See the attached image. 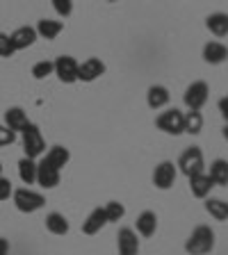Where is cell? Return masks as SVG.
<instances>
[{"instance_id":"6da1fadb","label":"cell","mask_w":228,"mask_h":255,"mask_svg":"<svg viewBox=\"0 0 228 255\" xmlns=\"http://www.w3.org/2000/svg\"><path fill=\"white\" fill-rule=\"evenodd\" d=\"M215 249V230L210 226H197L185 242V251L190 255H208Z\"/></svg>"},{"instance_id":"7a4b0ae2","label":"cell","mask_w":228,"mask_h":255,"mask_svg":"<svg viewBox=\"0 0 228 255\" xmlns=\"http://www.w3.org/2000/svg\"><path fill=\"white\" fill-rule=\"evenodd\" d=\"M176 169L181 171L183 175H187V178H192V175H197V173H203V171H206V162H203L201 148H199V146H192V148L183 150Z\"/></svg>"},{"instance_id":"3957f363","label":"cell","mask_w":228,"mask_h":255,"mask_svg":"<svg viewBox=\"0 0 228 255\" xmlns=\"http://www.w3.org/2000/svg\"><path fill=\"white\" fill-rule=\"evenodd\" d=\"M11 198H14L16 210L23 214H32L46 205V198H43L39 191H32V189H27V187L25 189H16L14 194H11Z\"/></svg>"},{"instance_id":"277c9868","label":"cell","mask_w":228,"mask_h":255,"mask_svg":"<svg viewBox=\"0 0 228 255\" xmlns=\"http://www.w3.org/2000/svg\"><path fill=\"white\" fill-rule=\"evenodd\" d=\"M23 150H25V157L37 159L39 155L46 153V141H43V134L34 123H27V128L23 130Z\"/></svg>"},{"instance_id":"5b68a950","label":"cell","mask_w":228,"mask_h":255,"mask_svg":"<svg viewBox=\"0 0 228 255\" xmlns=\"http://www.w3.org/2000/svg\"><path fill=\"white\" fill-rule=\"evenodd\" d=\"M155 126H158V130H162V132L167 134H183L185 132V128H183V112L176 110V107H171V110L167 112H160L158 119H155Z\"/></svg>"},{"instance_id":"8992f818","label":"cell","mask_w":228,"mask_h":255,"mask_svg":"<svg viewBox=\"0 0 228 255\" xmlns=\"http://www.w3.org/2000/svg\"><path fill=\"white\" fill-rule=\"evenodd\" d=\"M208 98H210V87H208V82H203V80L192 82V85L185 89V96H183L185 105L190 107V110H197V112H201V107L208 103Z\"/></svg>"},{"instance_id":"52a82bcc","label":"cell","mask_w":228,"mask_h":255,"mask_svg":"<svg viewBox=\"0 0 228 255\" xmlns=\"http://www.w3.org/2000/svg\"><path fill=\"white\" fill-rule=\"evenodd\" d=\"M55 73L59 78V82H64V85H73V82H78V66L80 64L75 62V57H71V55H62V57L55 59Z\"/></svg>"},{"instance_id":"ba28073f","label":"cell","mask_w":228,"mask_h":255,"mask_svg":"<svg viewBox=\"0 0 228 255\" xmlns=\"http://www.w3.org/2000/svg\"><path fill=\"white\" fill-rule=\"evenodd\" d=\"M176 178H178V169H176L174 162H169V159H165V162H160L158 166H155L153 171V185L158 187V189L167 191L174 187Z\"/></svg>"},{"instance_id":"9c48e42d","label":"cell","mask_w":228,"mask_h":255,"mask_svg":"<svg viewBox=\"0 0 228 255\" xmlns=\"http://www.w3.org/2000/svg\"><path fill=\"white\" fill-rule=\"evenodd\" d=\"M59 180H62V171H57L55 166H50L41 159L37 164V185H41L43 189H55Z\"/></svg>"},{"instance_id":"30bf717a","label":"cell","mask_w":228,"mask_h":255,"mask_svg":"<svg viewBox=\"0 0 228 255\" xmlns=\"http://www.w3.org/2000/svg\"><path fill=\"white\" fill-rule=\"evenodd\" d=\"M103 73H105V64H103L98 57H89L78 66L80 82H94V80H98Z\"/></svg>"},{"instance_id":"8fae6325","label":"cell","mask_w":228,"mask_h":255,"mask_svg":"<svg viewBox=\"0 0 228 255\" xmlns=\"http://www.w3.org/2000/svg\"><path fill=\"white\" fill-rule=\"evenodd\" d=\"M37 39H39L37 30L32 25H21L9 34V41H11V48H14V50H25V48H30Z\"/></svg>"},{"instance_id":"7c38bea8","label":"cell","mask_w":228,"mask_h":255,"mask_svg":"<svg viewBox=\"0 0 228 255\" xmlns=\"http://www.w3.org/2000/svg\"><path fill=\"white\" fill-rule=\"evenodd\" d=\"M117 249L119 255H137L139 253V239L133 228H121L117 235Z\"/></svg>"},{"instance_id":"4fadbf2b","label":"cell","mask_w":228,"mask_h":255,"mask_svg":"<svg viewBox=\"0 0 228 255\" xmlns=\"http://www.w3.org/2000/svg\"><path fill=\"white\" fill-rule=\"evenodd\" d=\"M105 226H107L105 210H103V207H94V210L89 212V217L82 221V233L85 235H96V233H101Z\"/></svg>"},{"instance_id":"5bb4252c","label":"cell","mask_w":228,"mask_h":255,"mask_svg":"<svg viewBox=\"0 0 228 255\" xmlns=\"http://www.w3.org/2000/svg\"><path fill=\"white\" fill-rule=\"evenodd\" d=\"M203 59L208 64H224L228 59V46H224L222 41H208L203 46Z\"/></svg>"},{"instance_id":"9a60e30c","label":"cell","mask_w":228,"mask_h":255,"mask_svg":"<svg viewBox=\"0 0 228 255\" xmlns=\"http://www.w3.org/2000/svg\"><path fill=\"white\" fill-rule=\"evenodd\" d=\"M169 101H171V94L162 85H153L146 91V103H149L151 110H162V107L169 105Z\"/></svg>"},{"instance_id":"2e32d148","label":"cell","mask_w":228,"mask_h":255,"mask_svg":"<svg viewBox=\"0 0 228 255\" xmlns=\"http://www.w3.org/2000/svg\"><path fill=\"white\" fill-rule=\"evenodd\" d=\"M213 180H210V175L203 171V173H197L190 178V189H192V196L197 198H208L210 196V189H213Z\"/></svg>"},{"instance_id":"e0dca14e","label":"cell","mask_w":228,"mask_h":255,"mask_svg":"<svg viewBox=\"0 0 228 255\" xmlns=\"http://www.w3.org/2000/svg\"><path fill=\"white\" fill-rule=\"evenodd\" d=\"M27 114L21 110V107H9L5 112V126L9 128L11 132H23L27 128Z\"/></svg>"},{"instance_id":"ac0fdd59","label":"cell","mask_w":228,"mask_h":255,"mask_svg":"<svg viewBox=\"0 0 228 255\" xmlns=\"http://www.w3.org/2000/svg\"><path fill=\"white\" fill-rule=\"evenodd\" d=\"M206 27L213 32L215 37H228V14L226 11H215L206 18Z\"/></svg>"},{"instance_id":"d6986e66","label":"cell","mask_w":228,"mask_h":255,"mask_svg":"<svg viewBox=\"0 0 228 255\" xmlns=\"http://www.w3.org/2000/svg\"><path fill=\"white\" fill-rule=\"evenodd\" d=\"M69 159H71V153L66 146H53V148L46 153V157H43V162H48L50 166H55L57 171H62L64 166L69 164Z\"/></svg>"},{"instance_id":"ffe728a7","label":"cell","mask_w":228,"mask_h":255,"mask_svg":"<svg viewBox=\"0 0 228 255\" xmlns=\"http://www.w3.org/2000/svg\"><path fill=\"white\" fill-rule=\"evenodd\" d=\"M34 30H37V37L53 41L59 32L64 30V23L62 21H53V18H41V21L37 23V27H34Z\"/></svg>"},{"instance_id":"44dd1931","label":"cell","mask_w":228,"mask_h":255,"mask_svg":"<svg viewBox=\"0 0 228 255\" xmlns=\"http://www.w3.org/2000/svg\"><path fill=\"white\" fill-rule=\"evenodd\" d=\"M155 230H158V217H155V212L144 210L137 217V233L142 235V237H153Z\"/></svg>"},{"instance_id":"7402d4cb","label":"cell","mask_w":228,"mask_h":255,"mask_svg":"<svg viewBox=\"0 0 228 255\" xmlns=\"http://www.w3.org/2000/svg\"><path fill=\"white\" fill-rule=\"evenodd\" d=\"M210 180L213 185L217 187H228V159H215L213 164H210Z\"/></svg>"},{"instance_id":"603a6c76","label":"cell","mask_w":228,"mask_h":255,"mask_svg":"<svg viewBox=\"0 0 228 255\" xmlns=\"http://www.w3.org/2000/svg\"><path fill=\"white\" fill-rule=\"evenodd\" d=\"M69 219L64 217V214H59V212H50L46 217V230L48 233H53V235H59V237H62V235H66L69 233Z\"/></svg>"},{"instance_id":"cb8c5ba5","label":"cell","mask_w":228,"mask_h":255,"mask_svg":"<svg viewBox=\"0 0 228 255\" xmlns=\"http://www.w3.org/2000/svg\"><path fill=\"white\" fill-rule=\"evenodd\" d=\"M206 212L215 221H228V201H224V198H208Z\"/></svg>"},{"instance_id":"d4e9b609","label":"cell","mask_w":228,"mask_h":255,"mask_svg":"<svg viewBox=\"0 0 228 255\" xmlns=\"http://www.w3.org/2000/svg\"><path fill=\"white\" fill-rule=\"evenodd\" d=\"M18 175L25 185H34L37 182V162L30 157L18 159Z\"/></svg>"},{"instance_id":"484cf974","label":"cell","mask_w":228,"mask_h":255,"mask_svg":"<svg viewBox=\"0 0 228 255\" xmlns=\"http://www.w3.org/2000/svg\"><path fill=\"white\" fill-rule=\"evenodd\" d=\"M183 128L187 134H199L203 130V114L197 110H190L187 114H183Z\"/></svg>"},{"instance_id":"4316f807","label":"cell","mask_w":228,"mask_h":255,"mask_svg":"<svg viewBox=\"0 0 228 255\" xmlns=\"http://www.w3.org/2000/svg\"><path fill=\"white\" fill-rule=\"evenodd\" d=\"M105 217H107V223H117V221H121L123 219V214H126V207H123V203H119V201H110L105 207Z\"/></svg>"},{"instance_id":"83f0119b","label":"cell","mask_w":228,"mask_h":255,"mask_svg":"<svg viewBox=\"0 0 228 255\" xmlns=\"http://www.w3.org/2000/svg\"><path fill=\"white\" fill-rule=\"evenodd\" d=\"M55 73V64L48 62V59H43V62H37L34 66H32V78L34 80H43L48 78V75Z\"/></svg>"},{"instance_id":"f1b7e54d","label":"cell","mask_w":228,"mask_h":255,"mask_svg":"<svg viewBox=\"0 0 228 255\" xmlns=\"http://www.w3.org/2000/svg\"><path fill=\"white\" fill-rule=\"evenodd\" d=\"M53 2V9L57 11L62 18H69L73 14V0H50Z\"/></svg>"},{"instance_id":"f546056e","label":"cell","mask_w":228,"mask_h":255,"mask_svg":"<svg viewBox=\"0 0 228 255\" xmlns=\"http://www.w3.org/2000/svg\"><path fill=\"white\" fill-rule=\"evenodd\" d=\"M16 50L11 48V41H9V34L0 32V57H11Z\"/></svg>"},{"instance_id":"4dcf8cb0","label":"cell","mask_w":228,"mask_h":255,"mask_svg":"<svg viewBox=\"0 0 228 255\" xmlns=\"http://www.w3.org/2000/svg\"><path fill=\"white\" fill-rule=\"evenodd\" d=\"M16 141V132H11L7 126H0V148L2 146H9V143Z\"/></svg>"},{"instance_id":"1f68e13d","label":"cell","mask_w":228,"mask_h":255,"mask_svg":"<svg viewBox=\"0 0 228 255\" xmlns=\"http://www.w3.org/2000/svg\"><path fill=\"white\" fill-rule=\"evenodd\" d=\"M11 194H14V189H11V182L7 180V178H2V175H0V201H7Z\"/></svg>"},{"instance_id":"d6a6232c","label":"cell","mask_w":228,"mask_h":255,"mask_svg":"<svg viewBox=\"0 0 228 255\" xmlns=\"http://www.w3.org/2000/svg\"><path fill=\"white\" fill-rule=\"evenodd\" d=\"M217 107H219V112H222V117H224V121H226V123H228V96H224V98H219Z\"/></svg>"},{"instance_id":"836d02e7","label":"cell","mask_w":228,"mask_h":255,"mask_svg":"<svg viewBox=\"0 0 228 255\" xmlns=\"http://www.w3.org/2000/svg\"><path fill=\"white\" fill-rule=\"evenodd\" d=\"M0 255H9V242L5 237H0Z\"/></svg>"},{"instance_id":"e575fe53","label":"cell","mask_w":228,"mask_h":255,"mask_svg":"<svg viewBox=\"0 0 228 255\" xmlns=\"http://www.w3.org/2000/svg\"><path fill=\"white\" fill-rule=\"evenodd\" d=\"M222 134H224V139H226V141H228V123H226V126H224V130H222Z\"/></svg>"},{"instance_id":"d590c367","label":"cell","mask_w":228,"mask_h":255,"mask_svg":"<svg viewBox=\"0 0 228 255\" xmlns=\"http://www.w3.org/2000/svg\"><path fill=\"white\" fill-rule=\"evenodd\" d=\"M0 175H2V164H0Z\"/></svg>"},{"instance_id":"8d00e7d4","label":"cell","mask_w":228,"mask_h":255,"mask_svg":"<svg viewBox=\"0 0 228 255\" xmlns=\"http://www.w3.org/2000/svg\"><path fill=\"white\" fill-rule=\"evenodd\" d=\"M107 2H117V0H107Z\"/></svg>"}]
</instances>
